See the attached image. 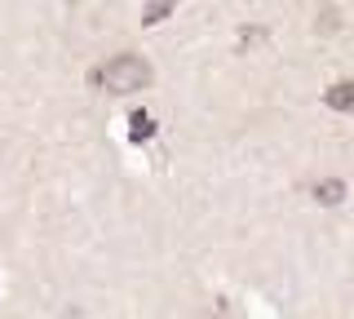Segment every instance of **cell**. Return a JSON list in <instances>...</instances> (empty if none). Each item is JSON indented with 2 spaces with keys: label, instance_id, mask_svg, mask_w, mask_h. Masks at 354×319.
I'll use <instances>...</instances> for the list:
<instances>
[{
  "label": "cell",
  "instance_id": "obj_6",
  "mask_svg": "<svg viewBox=\"0 0 354 319\" xmlns=\"http://www.w3.org/2000/svg\"><path fill=\"white\" fill-rule=\"evenodd\" d=\"M195 319H230V311H226V302H221V297H217V302L208 306V311H199Z\"/></svg>",
  "mask_w": 354,
  "mask_h": 319
},
{
  "label": "cell",
  "instance_id": "obj_3",
  "mask_svg": "<svg viewBox=\"0 0 354 319\" xmlns=\"http://www.w3.org/2000/svg\"><path fill=\"white\" fill-rule=\"evenodd\" d=\"M315 200L319 204H341V200H346V182H337V178H324V182H315Z\"/></svg>",
  "mask_w": 354,
  "mask_h": 319
},
{
  "label": "cell",
  "instance_id": "obj_4",
  "mask_svg": "<svg viewBox=\"0 0 354 319\" xmlns=\"http://www.w3.org/2000/svg\"><path fill=\"white\" fill-rule=\"evenodd\" d=\"M173 9H177V0H147V14H142V23L155 27V23H164Z\"/></svg>",
  "mask_w": 354,
  "mask_h": 319
},
{
  "label": "cell",
  "instance_id": "obj_1",
  "mask_svg": "<svg viewBox=\"0 0 354 319\" xmlns=\"http://www.w3.org/2000/svg\"><path fill=\"white\" fill-rule=\"evenodd\" d=\"M88 84L102 89V93H115V98L138 93V89L151 84V62L138 58V53H115V58H106L102 67L88 71Z\"/></svg>",
  "mask_w": 354,
  "mask_h": 319
},
{
  "label": "cell",
  "instance_id": "obj_5",
  "mask_svg": "<svg viewBox=\"0 0 354 319\" xmlns=\"http://www.w3.org/2000/svg\"><path fill=\"white\" fill-rule=\"evenodd\" d=\"M129 125H133V129H129V138H133V142H147V138L155 134V120H151L147 111H133Z\"/></svg>",
  "mask_w": 354,
  "mask_h": 319
},
{
  "label": "cell",
  "instance_id": "obj_2",
  "mask_svg": "<svg viewBox=\"0 0 354 319\" xmlns=\"http://www.w3.org/2000/svg\"><path fill=\"white\" fill-rule=\"evenodd\" d=\"M324 102L332 107V111H354V80H341V84H332V89L324 93Z\"/></svg>",
  "mask_w": 354,
  "mask_h": 319
}]
</instances>
